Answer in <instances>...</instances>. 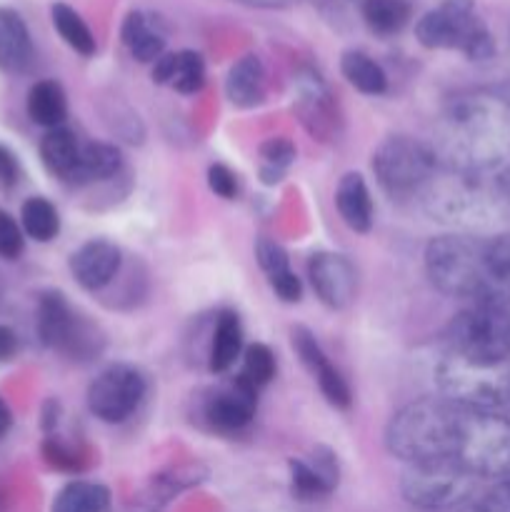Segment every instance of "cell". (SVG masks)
<instances>
[{"label":"cell","instance_id":"11","mask_svg":"<svg viewBox=\"0 0 510 512\" xmlns=\"http://www.w3.org/2000/svg\"><path fill=\"white\" fill-rule=\"evenodd\" d=\"M475 475H470L458 460H425L405 468L400 490L410 505L420 510H445L465 503L473 495Z\"/></svg>","mask_w":510,"mask_h":512},{"label":"cell","instance_id":"39","mask_svg":"<svg viewBox=\"0 0 510 512\" xmlns=\"http://www.w3.org/2000/svg\"><path fill=\"white\" fill-rule=\"evenodd\" d=\"M208 188L213 190L218 198L233 200L238 195V178L233 170L223 163H213L208 168Z\"/></svg>","mask_w":510,"mask_h":512},{"label":"cell","instance_id":"20","mask_svg":"<svg viewBox=\"0 0 510 512\" xmlns=\"http://www.w3.org/2000/svg\"><path fill=\"white\" fill-rule=\"evenodd\" d=\"M225 95L235 108H255L265 98V68L258 55L248 53L235 60L225 78Z\"/></svg>","mask_w":510,"mask_h":512},{"label":"cell","instance_id":"30","mask_svg":"<svg viewBox=\"0 0 510 512\" xmlns=\"http://www.w3.org/2000/svg\"><path fill=\"white\" fill-rule=\"evenodd\" d=\"M363 20L375 35L400 33L410 23L408 0H363Z\"/></svg>","mask_w":510,"mask_h":512},{"label":"cell","instance_id":"13","mask_svg":"<svg viewBox=\"0 0 510 512\" xmlns=\"http://www.w3.org/2000/svg\"><path fill=\"white\" fill-rule=\"evenodd\" d=\"M258 393L260 390H255L240 375H235L230 383L220 385L205 395L203 405H200L203 423L220 435L243 433L258 413Z\"/></svg>","mask_w":510,"mask_h":512},{"label":"cell","instance_id":"24","mask_svg":"<svg viewBox=\"0 0 510 512\" xmlns=\"http://www.w3.org/2000/svg\"><path fill=\"white\" fill-rule=\"evenodd\" d=\"M123 43L135 60L140 63H155L165 53V33L153 23V18L140 10L128 13L123 20Z\"/></svg>","mask_w":510,"mask_h":512},{"label":"cell","instance_id":"38","mask_svg":"<svg viewBox=\"0 0 510 512\" xmlns=\"http://www.w3.org/2000/svg\"><path fill=\"white\" fill-rule=\"evenodd\" d=\"M25 248L23 228L15 223V218H10L5 210H0V258L15 260L20 258Z\"/></svg>","mask_w":510,"mask_h":512},{"label":"cell","instance_id":"18","mask_svg":"<svg viewBox=\"0 0 510 512\" xmlns=\"http://www.w3.org/2000/svg\"><path fill=\"white\" fill-rule=\"evenodd\" d=\"M35 58L33 38L13 8H0V70L8 75H20L30 70Z\"/></svg>","mask_w":510,"mask_h":512},{"label":"cell","instance_id":"41","mask_svg":"<svg viewBox=\"0 0 510 512\" xmlns=\"http://www.w3.org/2000/svg\"><path fill=\"white\" fill-rule=\"evenodd\" d=\"M475 512H510V478H505L503 483L495 485L488 495L478 503Z\"/></svg>","mask_w":510,"mask_h":512},{"label":"cell","instance_id":"43","mask_svg":"<svg viewBox=\"0 0 510 512\" xmlns=\"http://www.w3.org/2000/svg\"><path fill=\"white\" fill-rule=\"evenodd\" d=\"M18 353V335L8 325H0V363H8Z\"/></svg>","mask_w":510,"mask_h":512},{"label":"cell","instance_id":"47","mask_svg":"<svg viewBox=\"0 0 510 512\" xmlns=\"http://www.w3.org/2000/svg\"><path fill=\"white\" fill-rule=\"evenodd\" d=\"M508 408H510V395H508Z\"/></svg>","mask_w":510,"mask_h":512},{"label":"cell","instance_id":"36","mask_svg":"<svg viewBox=\"0 0 510 512\" xmlns=\"http://www.w3.org/2000/svg\"><path fill=\"white\" fill-rule=\"evenodd\" d=\"M43 458L50 468L63 470V473H80L85 468L83 450L75 445L63 443L58 435H48L43 443Z\"/></svg>","mask_w":510,"mask_h":512},{"label":"cell","instance_id":"10","mask_svg":"<svg viewBox=\"0 0 510 512\" xmlns=\"http://www.w3.org/2000/svg\"><path fill=\"white\" fill-rule=\"evenodd\" d=\"M38 338L45 348L65 353L73 360H90L103 350L105 340L98 325L85 320L63 293H43L38 300V315H35Z\"/></svg>","mask_w":510,"mask_h":512},{"label":"cell","instance_id":"8","mask_svg":"<svg viewBox=\"0 0 510 512\" xmlns=\"http://www.w3.org/2000/svg\"><path fill=\"white\" fill-rule=\"evenodd\" d=\"M445 350L480 365H505L510 358V313L505 305L473 303L445 330Z\"/></svg>","mask_w":510,"mask_h":512},{"label":"cell","instance_id":"40","mask_svg":"<svg viewBox=\"0 0 510 512\" xmlns=\"http://www.w3.org/2000/svg\"><path fill=\"white\" fill-rule=\"evenodd\" d=\"M268 283L283 303H300V298H303V283H300V278L293 270L273 275V278H268Z\"/></svg>","mask_w":510,"mask_h":512},{"label":"cell","instance_id":"27","mask_svg":"<svg viewBox=\"0 0 510 512\" xmlns=\"http://www.w3.org/2000/svg\"><path fill=\"white\" fill-rule=\"evenodd\" d=\"M343 78L363 95H383L388 90V75L363 50H345L340 58Z\"/></svg>","mask_w":510,"mask_h":512},{"label":"cell","instance_id":"16","mask_svg":"<svg viewBox=\"0 0 510 512\" xmlns=\"http://www.w3.org/2000/svg\"><path fill=\"white\" fill-rule=\"evenodd\" d=\"M120 265H123L120 248L103 238L88 240L70 255V273H73L75 283L88 293L108 288L118 278Z\"/></svg>","mask_w":510,"mask_h":512},{"label":"cell","instance_id":"7","mask_svg":"<svg viewBox=\"0 0 510 512\" xmlns=\"http://www.w3.org/2000/svg\"><path fill=\"white\" fill-rule=\"evenodd\" d=\"M435 383L445 400L468 410L508 408L510 370L505 365H480L445 350L435 363Z\"/></svg>","mask_w":510,"mask_h":512},{"label":"cell","instance_id":"5","mask_svg":"<svg viewBox=\"0 0 510 512\" xmlns=\"http://www.w3.org/2000/svg\"><path fill=\"white\" fill-rule=\"evenodd\" d=\"M453 460L475 478H510V418L460 408Z\"/></svg>","mask_w":510,"mask_h":512},{"label":"cell","instance_id":"23","mask_svg":"<svg viewBox=\"0 0 510 512\" xmlns=\"http://www.w3.org/2000/svg\"><path fill=\"white\" fill-rule=\"evenodd\" d=\"M485 280H488V305L510 303V230L485 240Z\"/></svg>","mask_w":510,"mask_h":512},{"label":"cell","instance_id":"3","mask_svg":"<svg viewBox=\"0 0 510 512\" xmlns=\"http://www.w3.org/2000/svg\"><path fill=\"white\" fill-rule=\"evenodd\" d=\"M425 275L448 298L485 303V240L473 235H440L425 245Z\"/></svg>","mask_w":510,"mask_h":512},{"label":"cell","instance_id":"19","mask_svg":"<svg viewBox=\"0 0 510 512\" xmlns=\"http://www.w3.org/2000/svg\"><path fill=\"white\" fill-rule=\"evenodd\" d=\"M335 208L353 233H370L373 228V198L360 173H345L335 188Z\"/></svg>","mask_w":510,"mask_h":512},{"label":"cell","instance_id":"25","mask_svg":"<svg viewBox=\"0 0 510 512\" xmlns=\"http://www.w3.org/2000/svg\"><path fill=\"white\" fill-rule=\"evenodd\" d=\"M28 115L40 128H60L68 118V98L58 80H38L28 93Z\"/></svg>","mask_w":510,"mask_h":512},{"label":"cell","instance_id":"6","mask_svg":"<svg viewBox=\"0 0 510 512\" xmlns=\"http://www.w3.org/2000/svg\"><path fill=\"white\" fill-rule=\"evenodd\" d=\"M415 38L430 50H460L470 60H488L495 40L475 13V0H443L415 25Z\"/></svg>","mask_w":510,"mask_h":512},{"label":"cell","instance_id":"35","mask_svg":"<svg viewBox=\"0 0 510 512\" xmlns=\"http://www.w3.org/2000/svg\"><path fill=\"white\" fill-rule=\"evenodd\" d=\"M313 378H315V383H318L323 398L328 400L333 408L348 410L350 405H353V393H350L348 380H345L343 375H340V370L330 363V358L325 360L318 370H315Z\"/></svg>","mask_w":510,"mask_h":512},{"label":"cell","instance_id":"22","mask_svg":"<svg viewBox=\"0 0 510 512\" xmlns=\"http://www.w3.org/2000/svg\"><path fill=\"white\" fill-rule=\"evenodd\" d=\"M243 355V325H240L238 313L223 310L215 320L213 340H210L208 368L210 373L223 375L235 365V360Z\"/></svg>","mask_w":510,"mask_h":512},{"label":"cell","instance_id":"45","mask_svg":"<svg viewBox=\"0 0 510 512\" xmlns=\"http://www.w3.org/2000/svg\"><path fill=\"white\" fill-rule=\"evenodd\" d=\"M235 3H243V5H248V8L280 10V8H290V5L300 3V0H235Z\"/></svg>","mask_w":510,"mask_h":512},{"label":"cell","instance_id":"37","mask_svg":"<svg viewBox=\"0 0 510 512\" xmlns=\"http://www.w3.org/2000/svg\"><path fill=\"white\" fill-rule=\"evenodd\" d=\"M255 260H258L260 270H263L268 278L290 270L288 253H285L283 245L275 243L273 238H258V243H255Z\"/></svg>","mask_w":510,"mask_h":512},{"label":"cell","instance_id":"29","mask_svg":"<svg viewBox=\"0 0 510 512\" xmlns=\"http://www.w3.org/2000/svg\"><path fill=\"white\" fill-rule=\"evenodd\" d=\"M50 18H53V25L55 30H58L60 38H63L75 53L83 55V58L95 55L98 45H95L93 33H90L88 23L80 18L78 10L70 8L68 3H53V8H50Z\"/></svg>","mask_w":510,"mask_h":512},{"label":"cell","instance_id":"2","mask_svg":"<svg viewBox=\"0 0 510 512\" xmlns=\"http://www.w3.org/2000/svg\"><path fill=\"white\" fill-rule=\"evenodd\" d=\"M460 405L445 398H420L408 403L390 418L385 428V445L390 455L410 463L453 460L458 435Z\"/></svg>","mask_w":510,"mask_h":512},{"label":"cell","instance_id":"46","mask_svg":"<svg viewBox=\"0 0 510 512\" xmlns=\"http://www.w3.org/2000/svg\"><path fill=\"white\" fill-rule=\"evenodd\" d=\"M10 425H13V415H10V408H8V405H5V400L0 398V438H3V435L8 433Z\"/></svg>","mask_w":510,"mask_h":512},{"label":"cell","instance_id":"12","mask_svg":"<svg viewBox=\"0 0 510 512\" xmlns=\"http://www.w3.org/2000/svg\"><path fill=\"white\" fill-rule=\"evenodd\" d=\"M145 375L135 365L113 363L88 385V410L108 425L125 423L145 398Z\"/></svg>","mask_w":510,"mask_h":512},{"label":"cell","instance_id":"32","mask_svg":"<svg viewBox=\"0 0 510 512\" xmlns=\"http://www.w3.org/2000/svg\"><path fill=\"white\" fill-rule=\"evenodd\" d=\"M258 155H260V170H258L260 180H263L265 185H278L280 180L285 178L290 165L295 163L298 150H295L293 140L278 135V138H268L265 143H260Z\"/></svg>","mask_w":510,"mask_h":512},{"label":"cell","instance_id":"44","mask_svg":"<svg viewBox=\"0 0 510 512\" xmlns=\"http://www.w3.org/2000/svg\"><path fill=\"white\" fill-rule=\"evenodd\" d=\"M495 193H498L500 205H503L505 213H510V165L498 175V180H495Z\"/></svg>","mask_w":510,"mask_h":512},{"label":"cell","instance_id":"21","mask_svg":"<svg viewBox=\"0 0 510 512\" xmlns=\"http://www.w3.org/2000/svg\"><path fill=\"white\" fill-rule=\"evenodd\" d=\"M80 150H83V143L78 140V135L63 125L48 130L40 140V160L48 168V173L63 183H73L80 163Z\"/></svg>","mask_w":510,"mask_h":512},{"label":"cell","instance_id":"4","mask_svg":"<svg viewBox=\"0 0 510 512\" xmlns=\"http://www.w3.org/2000/svg\"><path fill=\"white\" fill-rule=\"evenodd\" d=\"M423 208L435 220L453 225H488L505 213L498 193L480 183V175L460 173V170L440 165L430 183L425 185Z\"/></svg>","mask_w":510,"mask_h":512},{"label":"cell","instance_id":"34","mask_svg":"<svg viewBox=\"0 0 510 512\" xmlns=\"http://www.w3.org/2000/svg\"><path fill=\"white\" fill-rule=\"evenodd\" d=\"M275 370H278V363H275V353L268 345L253 343L243 350V368L238 375L255 390L265 388L275 378Z\"/></svg>","mask_w":510,"mask_h":512},{"label":"cell","instance_id":"17","mask_svg":"<svg viewBox=\"0 0 510 512\" xmlns=\"http://www.w3.org/2000/svg\"><path fill=\"white\" fill-rule=\"evenodd\" d=\"M295 110L300 115V123L305 125L310 135L318 140H333L340 133V113L333 95L323 85L318 75H308L300 80L298 98H295Z\"/></svg>","mask_w":510,"mask_h":512},{"label":"cell","instance_id":"26","mask_svg":"<svg viewBox=\"0 0 510 512\" xmlns=\"http://www.w3.org/2000/svg\"><path fill=\"white\" fill-rule=\"evenodd\" d=\"M123 168V153L110 143H83L80 163L75 170L73 185H88L95 180H108Z\"/></svg>","mask_w":510,"mask_h":512},{"label":"cell","instance_id":"14","mask_svg":"<svg viewBox=\"0 0 510 512\" xmlns=\"http://www.w3.org/2000/svg\"><path fill=\"white\" fill-rule=\"evenodd\" d=\"M308 278L320 303L330 310H345L358 293V273L340 253L310 255Z\"/></svg>","mask_w":510,"mask_h":512},{"label":"cell","instance_id":"1","mask_svg":"<svg viewBox=\"0 0 510 512\" xmlns=\"http://www.w3.org/2000/svg\"><path fill=\"white\" fill-rule=\"evenodd\" d=\"M440 165L483 175L510 158V105L493 95H460L450 100L433 145Z\"/></svg>","mask_w":510,"mask_h":512},{"label":"cell","instance_id":"42","mask_svg":"<svg viewBox=\"0 0 510 512\" xmlns=\"http://www.w3.org/2000/svg\"><path fill=\"white\" fill-rule=\"evenodd\" d=\"M18 180V163L5 145H0V185L10 188Z\"/></svg>","mask_w":510,"mask_h":512},{"label":"cell","instance_id":"28","mask_svg":"<svg viewBox=\"0 0 510 512\" xmlns=\"http://www.w3.org/2000/svg\"><path fill=\"white\" fill-rule=\"evenodd\" d=\"M53 512H110V493L98 483L73 480L55 495Z\"/></svg>","mask_w":510,"mask_h":512},{"label":"cell","instance_id":"33","mask_svg":"<svg viewBox=\"0 0 510 512\" xmlns=\"http://www.w3.org/2000/svg\"><path fill=\"white\" fill-rule=\"evenodd\" d=\"M168 85L183 95L198 93L205 85L203 55L195 53V50H178V53H173V70H170Z\"/></svg>","mask_w":510,"mask_h":512},{"label":"cell","instance_id":"15","mask_svg":"<svg viewBox=\"0 0 510 512\" xmlns=\"http://www.w3.org/2000/svg\"><path fill=\"white\" fill-rule=\"evenodd\" d=\"M290 468V488L298 500H323L338 488L340 468L338 455L325 445H318L308 458H293Z\"/></svg>","mask_w":510,"mask_h":512},{"label":"cell","instance_id":"31","mask_svg":"<svg viewBox=\"0 0 510 512\" xmlns=\"http://www.w3.org/2000/svg\"><path fill=\"white\" fill-rule=\"evenodd\" d=\"M20 223H23V233L38 243H50L60 233L58 210L50 200L40 198V195L25 200L23 208H20Z\"/></svg>","mask_w":510,"mask_h":512},{"label":"cell","instance_id":"9","mask_svg":"<svg viewBox=\"0 0 510 512\" xmlns=\"http://www.w3.org/2000/svg\"><path fill=\"white\" fill-rule=\"evenodd\" d=\"M438 168L433 145L410 135H390L373 153L375 178L393 200L420 198Z\"/></svg>","mask_w":510,"mask_h":512}]
</instances>
